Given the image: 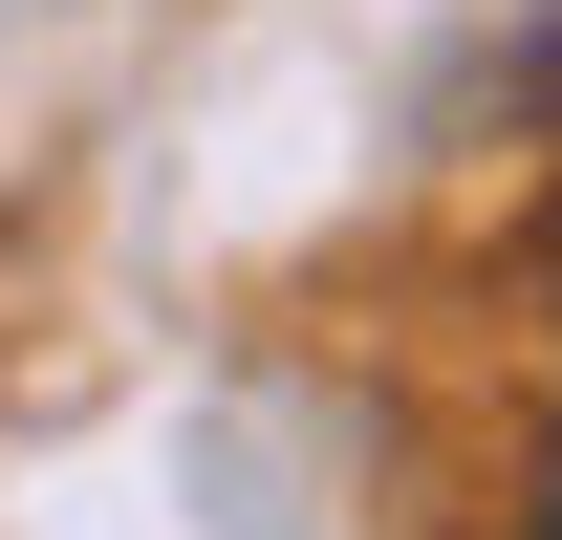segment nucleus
<instances>
[{"label":"nucleus","mask_w":562,"mask_h":540,"mask_svg":"<svg viewBox=\"0 0 562 540\" xmlns=\"http://www.w3.org/2000/svg\"><path fill=\"white\" fill-rule=\"evenodd\" d=\"M541 540H562V475H541Z\"/></svg>","instance_id":"obj_1"}]
</instances>
